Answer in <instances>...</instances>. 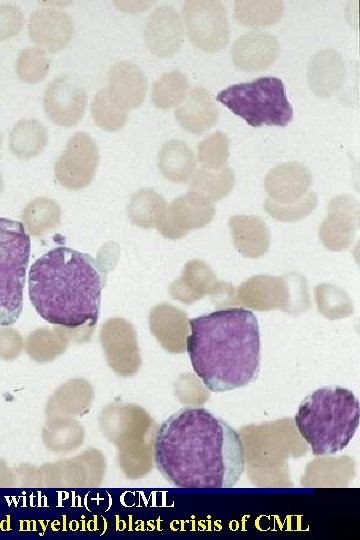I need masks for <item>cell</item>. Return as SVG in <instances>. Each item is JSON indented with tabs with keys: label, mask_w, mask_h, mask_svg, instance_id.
I'll list each match as a JSON object with an SVG mask.
<instances>
[{
	"label": "cell",
	"mask_w": 360,
	"mask_h": 540,
	"mask_svg": "<svg viewBox=\"0 0 360 540\" xmlns=\"http://www.w3.org/2000/svg\"><path fill=\"white\" fill-rule=\"evenodd\" d=\"M159 473L179 488H229L245 471L240 434L203 407L186 406L159 426L154 442Z\"/></svg>",
	"instance_id": "6da1fadb"
},
{
	"label": "cell",
	"mask_w": 360,
	"mask_h": 540,
	"mask_svg": "<svg viewBox=\"0 0 360 540\" xmlns=\"http://www.w3.org/2000/svg\"><path fill=\"white\" fill-rule=\"evenodd\" d=\"M186 350L192 368L211 392H226L254 382L261 365L256 316L229 307L188 320Z\"/></svg>",
	"instance_id": "7a4b0ae2"
},
{
	"label": "cell",
	"mask_w": 360,
	"mask_h": 540,
	"mask_svg": "<svg viewBox=\"0 0 360 540\" xmlns=\"http://www.w3.org/2000/svg\"><path fill=\"white\" fill-rule=\"evenodd\" d=\"M29 297L38 315L65 330H88L97 323L102 271L88 254L56 247L29 270Z\"/></svg>",
	"instance_id": "3957f363"
},
{
	"label": "cell",
	"mask_w": 360,
	"mask_h": 540,
	"mask_svg": "<svg viewBox=\"0 0 360 540\" xmlns=\"http://www.w3.org/2000/svg\"><path fill=\"white\" fill-rule=\"evenodd\" d=\"M360 419L355 394L341 386H325L307 395L294 415L295 426L315 456L333 455L348 446Z\"/></svg>",
	"instance_id": "277c9868"
},
{
	"label": "cell",
	"mask_w": 360,
	"mask_h": 540,
	"mask_svg": "<svg viewBox=\"0 0 360 540\" xmlns=\"http://www.w3.org/2000/svg\"><path fill=\"white\" fill-rule=\"evenodd\" d=\"M216 99L250 126H286L293 118V108L281 79L259 77L233 84L218 92Z\"/></svg>",
	"instance_id": "5b68a950"
},
{
	"label": "cell",
	"mask_w": 360,
	"mask_h": 540,
	"mask_svg": "<svg viewBox=\"0 0 360 540\" xmlns=\"http://www.w3.org/2000/svg\"><path fill=\"white\" fill-rule=\"evenodd\" d=\"M30 256L24 225L0 217V326L16 323L23 309V289Z\"/></svg>",
	"instance_id": "8992f818"
},
{
	"label": "cell",
	"mask_w": 360,
	"mask_h": 540,
	"mask_svg": "<svg viewBox=\"0 0 360 540\" xmlns=\"http://www.w3.org/2000/svg\"><path fill=\"white\" fill-rule=\"evenodd\" d=\"M236 302L256 310L305 309L309 305L306 279L295 272L282 277L252 276L236 288Z\"/></svg>",
	"instance_id": "52a82bcc"
},
{
	"label": "cell",
	"mask_w": 360,
	"mask_h": 540,
	"mask_svg": "<svg viewBox=\"0 0 360 540\" xmlns=\"http://www.w3.org/2000/svg\"><path fill=\"white\" fill-rule=\"evenodd\" d=\"M182 21L191 43L205 52H218L229 43V20L221 1H185L182 5Z\"/></svg>",
	"instance_id": "ba28073f"
},
{
	"label": "cell",
	"mask_w": 360,
	"mask_h": 540,
	"mask_svg": "<svg viewBox=\"0 0 360 540\" xmlns=\"http://www.w3.org/2000/svg\"><path fill=\"white\" fill-rule=\"evenodd\" d=\"M99 153L94 139L83 131L74 133L54 165L57 182L68 189L78 190L94 179Z\"/></svg>",
	"instance_id": "9c48e42d"
},
{
	"label": "cell",
	"mask_w": 360,
	"mask_h": 540,
	"mask_svg": "<svg viewBox=\"0 0 360 540\" xmlns=\"http://www.w3.org/2000/svg\"><path fill=\"white\" fill-rule=\"evenodd\" d=\"M359 225V203L350 195L334 197L327 208V215L319 227V237L332 251L348 248Z\"/></svg>",
	"instance_id": "30bf717a"
},
{
	"label": "cell",
	"mask_w": 360,
	"mask_h": 540,
	"mask_svg": "<svg viewBox=\"0 0 360 540\" xmlns=\"http://www.w3.org/2000/svg\"><path fill=\"white\" fill-rule=\"evenodd\" d=\"M143 35L152 54L161 58L172 57L184 41L182 17L171 5L158 6L147 17Z\"/></svg>",
	"instance_id": "8fae6325"
},
{
	"label": "cell",
	"mask_w": 360,
	"mask_h": 540,
	"mask_svg": "<svg viewBox=\"0 0 360 540\" xmlns=\"http://www.w3.org/2000/svg\"><path fill=\"white\" fill-rule=\"evenodd\" d=\"M44 111L56 125L70 127L78 123L86 108V93L67 76L54 78L46 87Z\"/></svg>",
	"instance_id": "7c38bea8"
},
{
	"label": "cell",
	"mask_w": 360,
	"mask_h": 540,
	"mask_svg": "<svg viewBox=\"0 0 360 540\" xmlns=\"http://www.w3.org/2000/svg\"><path fill=\"white\" fill-rule=\"evenodd\" d=\"M214 216V204L198 202L186 193L166 206L156 228L165 238L180 239L191 230L208 225Z\"/></svg>",
	"instance_id": "4fadbf2b"
},
{
	"label": "cell",
	"mask_w": 360,
	"mask_h": 540,
	"mask_svg": "<svg viewBox=\"0 0 360 540\" xmlns=\"http://www.w3.org/2000/svg\"><path fill=\"white\" fill-rule=\"evenodd\" d=\"M230 54L236 68L250 72L262 71L276 62L280 44L270 32L251 30L233 42Z\"/></svg>",
	"instance_id": "5bb4252c"
},
{
	"label": "cell",
	"mask_w": 360,
	"mask_h": 540,
	"mask_svg": "<svg viewBox=\"0 0 360 540\" xmlns=\"http://www.w3.org/2000/svg\"><path fill=\"white\" fill-rule=\"evenodd\" d=\"M312 183L310 170L302 163L291 161L276 165L264 179L268 198L279 204L297 202L306 195Z\"/></svg>",
	"instance_id": "9a60e30c"
},
{
	"label": "cell",
	"mask_w": 360,
	"mask_h": 540,
	"mask_svg": "<svg viewBox=\"0 0 360 540\" xmlns=\"http://www.w3.org/2000/svg\"><path fill=\"white\" fill-rule=\"evenodd\" d=\"M31 39L49 52H58L71 41L74 32L72 17L65 11L45 7L36 10L30 17Z\"/></svg>",
	"instance_id": "2e32d148"
},
{
	"label": "cell",
	"mask_w": 360,
	"mask_h": 540,
	"mask_svg": "<svg viewBox=\"0 0 360 540\" xmlns=\"http://www.w3.org/2000/svg\"><path fill=\"white\" fill-rule=\"evenodd\" d=\"M346 78V62L337 50L321 49L311 56L307 67V81L316 96L326 98L335 95Z\"/></svg>",
	"instance_id": "e0dca14e"
},
{
	"label": "cell",
	"mask_w": 360,
	"mask_h": 540,
	"mask_svg": "<svg viewBox=\"0 0 360 540\" xmlns=\"http://www.w3.org/2000/svg\"><path fill=\"white\" fill-rule=\"evenodd\" d=\"M174 116L184 130L202 134L217 123L219 111L210 92L202 86H195L176 107Z\"/></svg>",
	"instance_id": "ac0fdd59"
},
{
	"label": "cell",
	"mask_w": 360,
	"mask_h": 540,
	"mask_svg": "<svg viewBox=\"0 0 360 540\" xmlns=\"http://www.w3.org/2000/svg\"><path fill=\"white\" fill-rule=\"evenodd\" d=\"M107 77V89L126 108H136L143 103L148 80L137 64L117 61L110 67Z\"/></svg>",
	"instance_id": "d6986e66"
},
{
	"label": "cell",
	"mask_w": 360,
	"mask_h": 540,
	"mask_svg": "<svg viewBox=\"0 0 360 540\" xmlns=\"http://www.w3.org/2000/svg\"><path fill=\"white\" fill-rule=\"evenodd\" d=\"M102 343L109 363L125 373L134 370L138 355L132 327L122 319H111L102 328Z\"/></svg>",
	"instance_id": "ffe728a7"
},
{
	"label": "cell",
	"mask_w": 360,
	"mask_h": 540,
	"mask_svg": "<svg viewBox=\"0 0 360 540\" xmlns=\"http://www.w3.org/2000/svg\"><path fill=\"white\" fill-rule=\"evenodd\" d=\"M218 280L211 268L202 260L189 261L183 268L179 279L169 286L172 298L191 304L206 295H212Z\"/></svg>",
	"instance_id": "44dd1931"
},
{
	"label": "cell",
	"mask_w": 360,
	"mask_h": 540,
	"mask_svg": "<svg viewBox=\"0 0 360 540\" xmlns=\"http://www.w3.org/2000/svg\"><path fill=\"white\" fill-rule=\"evenodd\" d=\"M233 242L244 257L259 258L270 245V232L264 221L255 215H234L229 219Z\"/></svg>",
	"instance_id": "7402d4cb"
},
{
	"label": "cell",
	"mask_w": 360,
	"mask_h": 540,
	"mask_svg": "<svg viewBox=\"0 0 360 540\" xmlns=\"http://www.w3.org/2000/svg\"><path fill=\"white\" fill-rule=\"evenodd\" d=\"M234 183V172L228 166L220 169L200 167L195 170L187 193L198 202L214 204L232 191Z\"/></svg>",
	"instance_id": "603a6c76"
},
{
	"label": "cell",
	"mask_w": 360,
	"mask_h": 540,
	"mask_svg": "<svg viewBox=\"0 0 360 540\" xmlns=\"http://www.w3.org/2000/svg\"><path fill=\"white\" fill-rule=\"evenodd\" d=\"M157 165L166 179L182 184L192 178L196 170V156L183 140L170 139L161 147Z\"/></svg>",
	"instance_id": "cb8c5ba5"
},
{
	"label": "cell",
	"mask_w": 360,
	"mask_h": 540,
	"mask_svg": "<svg viewBox=\"0 0 360 540\" xmlns=\"http://www.w3.org/2000/svg\"><path fill=\"white\" fill-rule=\"evenodd\" d=\"M285 6L280 0H237L234 2V18L249 27H267L278 23Z\"/></svg>",
	"instance_id": "d4e9b609"
},
{
	"label": "cell",
	"mask_w": 360,
	"mask_h": 540,
	"mask_svg": "<svg viewBox=\"0 0 360 540\" xmlns=\"http://www.w3.org/2000/svg\"><path fill=\"white\" fill-rule=\"evenodd\" d=\"M166 200L153 189H141L134 193L128 204L131 222L141 228L157 227L166 209Z\"/></svg>",
	"instance_id": "484cf974"
},
{
	"label": "cell",
	"mask_w": 360,
	"mask_h": 540,
	"mask_svg": "<svg viewBox=\"0 0 360 540\" xmlns=\"http://www.w3.org/2000/svg\"><path fill=\"white\" fill-rule=\"evenodd\" d=\"M189 91L187 76L180 70L163 73L152 85L151 100L163 110L177 107Z\"/></svg>",
	"instance_id": "4316f807"
},
{
	"label": "cell",
	"mask_w": 360,
	"mask_h": 540,
	"mask_svg": "<svg viewBox=\"0 0 360 540\" xmlns=\"http://www.w3.org/2000/svg\"><path fill=\"white\" fill-rule=\"evenodd\" d=\"M91 115L101 129L117 131L121 129L128 119V108L121 104L107 88L99 90L93 97Z\"/></svg>",
	"instance_id": "83f0119b"
},
{
	"label": "cell",
	"mask_w": 360,
	"mask_h": 540,
	"mask_svg": "<svg viewBox=\"0 0 360 540\" xmlns=\"http://www.w3.org/2000/svg\"><path fill=\"white\" fill-rule=\"evenodd\" d=\"M186 318L184 313L173 306L161 304L151 311V328L168 348H175L178 336L184 337V332L187 333Z\"/></svg>",
	"instance_id": "f1b7e54d"
},
{
	"label": "cell",
	"mask_w": 360,
	"mask_h": 540,
	"mask_svg": "<svg viewBox=\"0 0 360 540\" xmlns=\"http://www.w3.org/2000/svg\"><path fill=\"white\" fill-rule=\"evenodd\" d=\"M48 134L45 126L38 120L20 121L11 136L13 150L21 156L38 155L46 146Z\"/></svg>",
	"instance_id": "f546056e"
},
{
	"label": "cell",
	"mask_w": 360,
	"mask_h": 540,
	"mask_svg": "<svg viewBox=\"0 0 360 540\" xmlns=\"http://www.w3.org/2000/svg\"><path fill=\"white\" fill-rule=\"evenodd\" d=\"M59 204L50 198H38L27 208L25 222L31 233L41 235L57 227L60 223Z\"/></svg>",
	"instance_id": "4dcf8cb0"
},
{
	"label": "cell",
	"mask_w": 360,
	"mask_h": 540,
	"mask_svg": "<svg viewBox=\"0 0 360 540\" xmlns=\"http://www.w3.org/2000/svg\"><path fill=\"white\" fill-rule=\"evenodd\" d=\"M229 138L222 131H215L197 145V159L202 168L220 169L227 166Z\"/></svg>",
	"instance_id": "1f68e13d"
},
{
	"label": "cell",
	"mask_w": 360,
	"mask_h": 540,
	"mask_svg": "<svg viewBox=\"0 0 360 540\" xmlns=\"http://www.w3.org/2000/svg\"><path fill=\"white\" fill-rule=\"evenodd\" d=\"M317 203V194L308 191L304 197L291 204H279L266 198L264 208L274 219L292 222L308 216L316 208Z\"/></svg>",
	"instance_id": "d6a6232c"
},
{
	"label": "cell",
	"mask_w": 360,
	"mask_h": 540,
	"mask_svg": "<svg viewBox=\"0 0 360 540\" xmlns=\"http://www.w3.org/2000/svg\"><path fill=\"white\" fill-rule=\"evenodd\" d=\"M315 297L319 310L326 315H346L352 310L351 300L347 293L332 284L322 283L315 287Z\"/></svg>",
	"instance_id": "836d02e7"
},
{
	"label": "cell",
	"mask_w": 360,
	"mask_h": 540,
	"mask_svg": "<svg viewBox=\"0 0 360 540\" xmlns=\"http://www.w3.org/2000/svg\"><path fill=\"white\" fill-rule=\"evenodd\" d=\"M49 68L50 59L41 48L25 50L19 63L21 76L29 82H39L44 79Z\"/></svg>",
	"instance_id": "e575fe53"
},
{
	"label": "cell",
	"mask_w": 360,
	"mask_h": 540,
	"mask_svg": "<svg viewBox=\"0 0 360 540\" xmlns=\"http://www.w3.org/2000/svg\"><path fill=\"white\" fill-rule=\"evenodd\" d=\"M21 26V16L13 9H0V36L14 33Z\"/></svg>",
	"instance_id": "d590c367"
}]
</instances>
